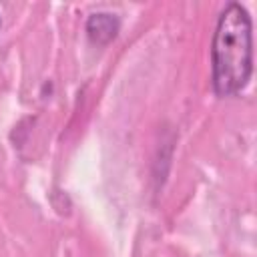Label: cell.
I'll return each mask as SVG.
<instances>
[{"mask_svg":"<svg viewBox=\"0 0 257 257\" xmlns=\"http://www.w3.org/2000/svg\"><path fill=\"white\" fill-rule=\"evenodd\" d=\"M118 16L112 12H94L86 18V34L94 44H108L118 32Z\"/></svg>","mask_w":257,"mask_h":257,"instance_id":"cell-2","label":"cell"},{"mask_svg":"<svg viewBox=\"0 0 257 257\" xmlns=\"http://www.w3.org/2000/svg\"><path fill=\"white\" fill-rule=\"evenodd\" d=\"M213 88L219 96L241 92L253 70V24L245 6L229 2L213 32L211 44Z\"/></svg>","mask_w":257,"mask_h":257,"instance_id":"cell-1","label":"cell"}]
</instances>
